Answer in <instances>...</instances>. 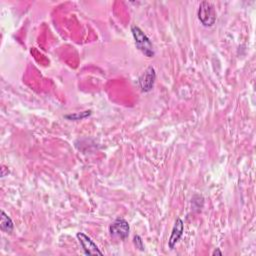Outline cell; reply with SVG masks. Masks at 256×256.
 <instances>
[{"label":"cell","instance_id":"cell-5","mask_svg":"<svg viewBox=\"0 0 256 256\" xmlns=\"http://www.w3.org/2000/svg\"><path fill=\"white\" fill-rule=\"evenodd\" d=\"M76 237L84 251V254L86 255H103V253L100 251L98 246L94 243V241L87 236L85 233L78 232L76 234Z\"/></svg>","mask_w":256,"mask_h":256},{"label":"cell","instance_id":"cell-4","mask_svg":"<svg viewBox=\"0 0 256 256\" xmlns=\"http://www.w3.org/2000/svg\"><path fill=\"white\" fill-rule=\"evenodd\" d=\"M156 80V72L155 69L152 66H149L146 68V70L142 73V75L139 77V87L142 92L147 93L150 92L153 87Z\"/></svg>","mask_w":256,"mask_h":256},{"label":"cell","instance_id":"cell-3","mask_svg":"<svg viewBox=\"0 0 256 256\" xmlns=\"http://www.w3.org/2000/svg\"><path fill=\"white\" fill-rule=\"evenodd\" d=\"M108 230L112 237L118 238L120 240H125L129 236L130 226L124 218L118 217L109 225Z\"/></svg>","mask_w":256,"mask_h":256},{"label":"cell","instance_id":"cell-8","mask_svg":"<svg viewBox=\"0 0 256 256\" xmlns=\"http://www.w3.org/2000/svg\"><path fill=\"white\" fill-rule=\"evenodd\" d=\"M92 114L91 110H85L82 112H78V113H72V114H67L64 116L65 119L68 120H72V121H76V120H82L87 118L88 116H90Z\"/></svg>","mask_w":256,"mask_h":256},{"label":"cell","instance_id":"cell-10","mask_svg":"<svg viewBox=\"0 0 256 256\" xmlns=\"http://www.w3.org/2000/svg\"><path fill=\"white\" fill-rule=\"evenodd\" d=\"M212 255H213V256H215V255H220V256H221V255H223V253L220 251L219 248H216V249L212 252Z\"/></svg>","mask_w":256,"mask_h":256},{"label":"cell","instance_id":"cell-2","mask_svg":"<svg viewBox=\"0 0 256 256\" xmlns=\"http://www.w3.org/2000/svg\"><path fill=\"white\" fill-rule=\"evenodd\" d=\"M198 19L205 27H211L216 21V11L212 3L202 1L198 8Z\"/></svg>","mask_w":256,"mask_h":256},{"label":"cell","instance_id":"cell-1","mask_svg":"<svg viewBox=\"0 0 256 256\" xmlns=\"http://www.w3.org/2000/svg\"><path fill=\"white\" fill-rule=\"evenodd\" d=\"M131 33L134 38L137 49L139 51H141L142 54H144L146 57H148V58L153 57L155 55L153 44H152L151 40L149 39V37L143 32V30L136 25H132Z\"/></svg>","mask_w":256,"mask_h":256},{"label":"cell","instance_id":"cell-6","mask_svg":"<svg viewBox=\"0 0 256 256\" xmlns=\"http://www.w3.org/2000/svg\"><path fill=\"white\" fill-rule=\"evenodd\" d=\"M183 232H184V223H183L181 218H177L175 220L174 226H173L172 231H171V235H170L169 240H168V247L170 249H173L176 246L178 241L181 239V237L183 235Z\"/></svg>","mask_w":256,"mask_h":256},{"label":"cell","instance_id":"cell-9","mask_svg":"<svg viewBox=\"0 0 256 256\" xmlns=\"http://www.w3.org/2000/svg\"><path fill=\"white\" fill-rule=\"evenodd\" d=\"M133 243H134V245H135V247L138 249V250H140V251H144V243H143V240H142V238H141V236H139V235H135L134 237H133Z\"/></svg>","mask_w":256,"mask_h":256},{"label":"cell","instance_id":"cell-7","mask_svg":"<svg viewBox=\"0 0 256 256\" xmlns=\"http://www.w3.org/2000/svg\"><path fill=\"white\" fill-rule=\"evenodd\" d=\"M1 221H0V229L5 232V233H8L10 234L13 229H14V224H13V221L12 219L5 213L4 210H1Z\"/></svg>","mask_w":256,"mask_h":256}]
</instances>
